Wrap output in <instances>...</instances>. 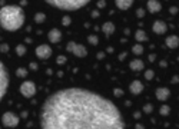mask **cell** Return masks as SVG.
Masks as SVG:
<instances>
[{
  "mask_svg": "<svg viewBox=\"0 0 179 129\" xmlns=\"http://www.w3.org/2000/svg\"><path fill=\"white\" fill-rule=\"evenodd\" d=\"M25 12L19 6H3L0 9V26L7 32H16L25 23Z\"/></svg>",
  "mask_w": 179,
  "mask_h": 129,
  "instance_id": "7a4b0ae2",
  "label": "cell"
},
{
  "mask_svg": "<svg viewBox=\"0 0 179 129\" xmlns=\"http://www.w3.org/2000/svg\"><path fill=\"white\" fill-rule=\"evenodd\" d=\"M130 69L132 70H136V72H139V70H143V62L142 60H139V59H135V60H132L129 63Z\"/></svg>",
  "mask_w": 179,
  "mask_h": 129,
  "instance_id": "2e32d148",
  "label": "cell"
},
{
  "mask_svg": "<svg viewBox=\"0 0 179 129\" xmlns=\"http://www.w3.org/2000/svg\"><path fill=\"white\" fill-rule=\"evenodd\" d=\"M161 9H162V6H161L159 0H149V1H148V10H149L151 13H156V12H159Z\"/></svg>",
  "mask_w": 179,
  "mask_h": 129,
  "instance_id": "5bb4252c",
  "label": "cell"
},
{
  "mask_svg": "<svg viewBox=\"0 0 179 129\" xmlns=\"http://www.w3.org/2000/svg\"><path fill=\"white\" fill-rule=\"evenodd\" d=\"M69 23H70V17L65 16V17H63V24L66 26V24H69Z\"/></svg>",
  "mask_w": 179,
  "mask_h": 129,
  "instance_id": "83f0119b",
  "label": "cell"
},
{
  "mask_svg": "<svg viewBox=\"0 0 179 129\" xmlns=\"http://www.w3.org/2000/svg\"><path fill=\"white\" fill-rule=\"evenodd\" d=\"M36 56L39 59H49L52 56V48L47 45H40L36 48Z\"/></svg>",
  "mask_w": 179,
  "mask_h": 129,
  "instance_id": "ba28073f",
  "label": "cell"
},
{
  "mask_svg": "<svg viewBox=\"0 0 179 129\" xmlns=\"http://www.w3.org/2000/svg\"><path fill=\"white\" fill-rule=\"evenodd\" d=\"M176 12H178V9H176V7H171V13H172V15H175Z\"/></svg>",
  "mask_w": 179,
  "mask_h": 129,
  "instance_id": "4dcf8cb0",
  "label": "cell"
},
{
  "mask_svg": "<svg viewBox=\"0 0 179 129\" xmlns=\"http://www.w3.org/2000/svg\"><path fill=\"white\" fill-rule=\"evenodd\" d=\"M169 112H171V108L168 105H163L161 109H159V113L161 115H163V116H166V115H169Z\"/></svg>",
  "mask_w": 179,
  "mask_h": 129,
  "instance_id": "ffe728a7",
  "label": "cell"
},
{
  "mask_svg": "<svg viewBox=\"0 0 179 129\" xmlns=\"http://www.w3.org/2000/svg\"><path fill=\"white\" fill-rule=\"evenodd\" d=\"M43 129H123L122 115L113 102L80 88L57 90L42 106Z\"/></svg>",
  "mask_w": 179,
  "mask_h": 129,
  "instance_id": "6da1fadb",
  "label": "cell"
},
{
  "mask_svg": "<svg viewBox=\"0 0 179 129\" xmlns=\"http://www.w3.org/2000/svg\"><path fill=\"white\" fill-rule=\"evenodd\" d=\"M47 37H49V40L52 43H57V42H60L62 39V32L59 30V29H52L47 34Z\"/></svg>",
  "mask_w": 179,
  "mask_h": 129,
  "instance_id": "8fae6325",
  "label": "cell"
},
{
  "mask_svg": "<svg viewBox=\"0 0 179 129\" xmlns=\"http://www.w3.org/2000/svg\"><path fill=\"white\" fill-rule=\"evenodd\" d=\"M17 75H19V76H26L27 72H26V69H19V70H17Z\"/></svg>",
  "mask_w": 179,
  "mask_h": 129,
  "instance_id": "4316f807",
  "label": "cell"
},
{
  "mask_svg": "<svg viewBox=\"0 0 179 129\" xmlns=\"http://www.w3.org/2000/svg\"><path fill=\"white\" fill-rule=\"evenodd\" d=\"M152 29H153V32L156 33V34H163V33L166 32V23L165 22H162V20H156L153 23V26H152Z\"/></svg>",
  "mask_w": 179,
  "mask_h": 129,
  "instance_id": "30bf717a",
  "label": "cell"
},
{
  "mask_svg": "<svg viewBox=\"0 0 179 129\" xmlns=\"http://www.w3.org/2000/svg\"><path fill=\"white\" fill-rule=\"evenodd\" d=\"M16 52H17V55H19V56H23V55L26 53V48H25V46H22V45H19V46L16 48Z\"/></svg>",
  "mask_w": 179,
  "mask_h": 129,
  "instance_id": "44dd1931",
  "label": "cell"
},
{
  "mask_svg": "<svg viewBox=\"0 0 179 129\" xmlns=\"http://www.w3.org/2000/svg\"><path fill=\"white\" fill-rule=\"evenodd\" d=\"M135 39L138 42H145V40H148V36L143 30H136V33H135Z\"/></svg>",
  "mask_w": 179,
  "mask_h": 129,
  "instance_id": "ac0fdd59",
  "label": "cell"
},
{
  "mask_svg": "<svg viewBox=\"0 0 179 129\" xmlns=\"http://www.w3.org/2000/svg\"><path fill=\"white\" fill-rule=\"evenodd\" d=\"M171 95V92H169V89L168 88H158L156 89V97H158V100H166L168 97Z\"/></svg>",
  "mask_w": 179,
  "mask_h": 129,
  "instance_id": "7c38bea8",
  "label": "cell"
},
{
  "mask_svg": "<svg viewBox=\"0 0 179 129\" xmlns=\"http://www.w3.org/2000/svg\"><path fill=\"white\" fill-rule=\"evenodd\" d=\"M132 52H133L135 55H142V53H143V48H142L140 45H135V46L132 48Z\"/></svg>",
  "mask_w": 179,
  "mask_h": 129,
  "instance_id": "d6986e66",
  "label": "cell"
},
{
  "mask_svg": "<svg viewBox=\"0 0 179 129\" xmlns=\"http://www.w3.org/2000/svg\"><path fill=\"white\" fill-rule=\"evenodd\" d=\"M1 123L6 128H16L19 125V118L13 112H6L3 113V116H1Z\"/></svg>",
  "mask_w": 179,
  "mask_h": 129,
  "instance_id": "8992f818",
  "label": "cell"
},
{
  "mask_svg": "<svg viewBox=\"0 0 179 129\" xmlns=\"http://www.w3.org/2000/svg\"><path fill=\"white\" fill-rule=\"evenodd\" d=\"M65 62H66V57L65 56H59V57H57V63H59V64H63Z\"/></svg>",
  "mask_w": 179,
  "mask_h": 129,
  "instance_id": "484cf974",
  "label": "cell"
},
{
  "mask_svg": "<svg viewBox=\"0 0 179 129\" xmlns=\"http://www.w3.org/2000/svg\"><path fill=\"white\" fill-rule=\"evenodd\" d=\"M143 112H145V113H151V112H152V105H145V106H143Z\"/></svg>",
  "mask_w": 179,
  "mask_h": 129,
  "instance_id": "d4e9b609",
  "label": "cell"
},
{
  "mask_svg": "<svg viewBox=\"0 0 179 129\" xmlns=\"http://www.w3.org/2000/svg\"><path fill=\"white\" fill-rule=\"evenodd\" d=\"M34 20H36L37 23L45 22V15H43V13H37V15H36V17H34Z\"/></svg>",
  "mask_w": 179,
  "mask_h": 129,
  "instance_id": "7402d4cb",
  "label": "cell"
},
{
  "mask_svg": "<svg viewBox=\"0 0 179 129\" xmlns=\"http://www.w3.org/2000/svg\"><path fill=\"white\" fill-rule=\"evenodd\" d=\"M105 6V1H99V7H103Z\"/></svg>",
  "mask_w": 179,
  "mask_h": 129,
  "instance_id": "d6a6232c",
  "label": "cell"
},
{
  "mask_svg": "<svg viewBox=\"0 0 179 129\" xmlns=\"http://www.w3.org/2000/svg\"><path fill=\"white\" fill-rule=\"evenodd\" d=\"M7 86H9V75L6 70V66L0 62V102L3 96L6 95L7 92Z\"/></svg>",
  "mask_w": 179,
  "mask_h": 129,
  "instance_id": "277c9868",
  "label": "cell"
},
{
  "mask_svg": "<svg viewBox=\"0 0 179 129\" xmlns=\"http://www.w3.org/2000/svg\"><path fill=\"white\" fill-rule=\"evenodd\" d=\"M20 92H22V95L25 97H32L34 96V93H36V85L30 81H26L25 83H22V86H20Z\"/></svg>",
  "mask_w": 179,
  "mask_h": 129,
  "instance_id": "52a82bcc",
  "label": "cell"
},
{
  "mask_svg": "<svg viewBox=\"0 0 179 129\" xmlns=\"http://www.w3.org/2000/svg\"><path fill=\"white\" fill-rule=\"evenodd\" d=\"M165 43H166L168 48L176 49L179 46V37L178 36H168V37L165 39Z\"/></svg>",
  "mask_w": 179,
  "mask_h": 129,
  "instance_id": "4fadbf2b",
  "label": "cell"
},
{
  "mask_svg": "<svg viewBox=\"0 0 179 129\" xmlns=\"http://www.w3.org/2000/svg\"><path fill=\"white\" fill-rule=\"evenodd\" d=\"M115 95L121 96V95H122V90H121V89H116V90H115Z\"/></svg>",
  "mask_w": 179,
  "mask_h": 129,
  "instance_id": "f546056e",
  "label": "cell"
},
{
  "mask_svg": "<svg viewBox=\"0 0 179 129\" xmlns=\"http://www.w3.org/2000/svg\"><path fill=\"white\" fill-rule=\"evenodd\" d=\"M88 40H89V43L95 45V46L98 45V37H96V36H89V37H88Z\"/></svg>",
  "mask_w": 179,
  "mask_h": 129,
  "instance_id": "603a6c76",
  "label": "cell"
},
{
  "mask_svg": "<svg viewBox=\"0 0 179 129\" xmlns=\"http://www.w3.org/2000/svg\"><path fill=\"white\" fill-rule=\"evenodd\" d=\"M115 3H116L118 9H121V10H128V9L133 4V0H115Z\"/></svg>",
  "mask_w": 179,
  "mask_h": 129,
  "instance_id": "9a60e30c",
  "label": "cell"
},
{
  "mask_svg": "<svg viewBox=\"0 0 179 129\" xmlns=\"http://www.w3.org/2000/svg\"><path fill=\"white\" fill-rule=\"evenodd\" d=\"M172 82H173V83H176V82H179V78H178V76H175V78L172 79Z\"/></svg>",
  "mask_w": 179,
  "mask_h": 129,
  "instance_id": "1f68e13d",
  "label": "cell"
},
{
  "mask_svg": "<svg viewBox=\"0 0 179 129\" xmlns=\"http://www.w3.org/2000/svg\"><path fill=\"white\" fill-rule=\"evenodd\" d=\"M129 90H130V93H132V95H139V93H142V90H143V85H142V82L133 81L129 85Z\"/></svg>",
  "mask_w": 179,
  "mask_h": 129,
  "instance_id": "9c48e42d",
  "label": "cell"
},
{
  "mask_svg": "<svg viewBox=\"0 0 179 129\" xmlns=\"http://www.w3.org/2000/svg\"><path fill=\"white\" fill-rule=\"evenodd\" d=\"M46 1L53 7L72 12V10H77V9L86 6L90 0H46Z\"/></svg>",
  "mask_w": 179,
  "mask_h": 129,
  "instance_id": "3957f363",
  "label": "cell"
},
{
  "mask_svg": "<svg viewBox=\"0 0 179 129\" xmlns=\"http://www.w3.org/2000/svg\"><path fill=\"white\" fill-rule=\"evenodd\" d=\"M145 79H148V81L153 79V72H152V70H146V72H145Z\"/></svg>",
  "mask_w": 179,
  "mask_h": 129,
  "instance_id": "cb8c5ba5",
  "label": "cell"
},
{
  "mask_svg": "<svg viewBox=\"0 0 179 129\" xmlns=\"http://www.w3.org/2000/svg\"><path fill=\"white\" fill-rule=\"evenodd\" d=\"M143 13H145V12H143L142 9H139V10H138V16L139 17H143Z\"/></svg>",
  "mask_w": 179,
  "mask_h": 129,
  "instance_id": "f1b7e54d",
  "label": "cell"
},
{
  "mask_svg": "<svg viewBox=\"0 0 179 129\" xmlns=\"http://www.w3.org/2000/svg\"><path fill=\"white\" fill-rule=\"evenodd\" d=\"M66 49H67L72 55H75V56H77V57H85L86 55H88L86 48H85L83 45H77V43H75V42H69V43H67V46H66Z\"/></svg>",
  "mask_w": 179,
  "mask_h": 129,
  "instance_id": "5b68a950",
  "label": "cell"
},
{
  "mask_svg": "<svg viewBox=\"0 0 179 129\" xmlns=\"http://www.w3.org/2000/svg\"><path fill=\"white\" fill-rule=\"evenodd\" d=\"M102 30L105 34H112L115 32V24L112 22H106L103 26H102Z\"/></svg>",
  "mask_w": 179,
  "mask_h": 129,
  "instance_id": "e0dca14e",
  "label": "cell"
}]
</instances>
